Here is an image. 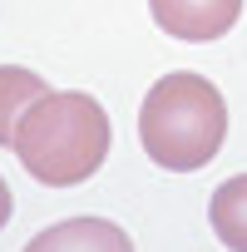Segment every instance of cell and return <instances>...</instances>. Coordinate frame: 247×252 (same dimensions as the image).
<instances>
[{"instance_id":"obj_6","label":"cell","mask_w":247,"mask_h":252,"mask_svg":"<svg viewBox=\"0 0 247 252\" xmlns=\"http://www.w3.org/2000/svg\"><path fill=\"white\" fill-rule=\"evenodd\" d=\"M208 218H213V232L232 252H247V173L217 183V193L208 203Z\"/></svg>"},{"instance_id":"obj_4","label":"cell","mask_w":247,"mask_h":252,"mask_svg":"<svg viewBox=\"0 0 247 252\" xmlns=\"http://www.w3.org/2000/svg\"><path fill=\"white\" fill-rule=\"evenodd\" d=\"M25 252H134L129 232L109 218H69L25 242Z\"/></svg>"},{"instance_id":"obj_5","label":"cell","mask_w":247,"mask_h":252,"mask_svg":"<svg viewBox=\"0 0 247 252\" xmlns=\"http://www.w3.org/2000/svg\"><path fill=\"white\" fill-rule=\"evenodd\" d=\"M50 94V84L35 74V69H20V64H0V149H15V129L20 119Z\"/></svg>"},{"instance_id":"obj_7","label":"cell","mask_w":247,"mask_h":252,"mask_svg":"<svg viewBox=\"0 0 247 252\" xmlns=\"http://www.w3.org/2000/svg\"><path fill=\"white\" fill-rule=\"evenodd\" d=\"M10 222V188H5V178H0V227Z\"/></svg>"},{"instance_id":"obj_1","label":"cell","mask_w":247,"mask_h":252,"mask_svg":"<svg viewBox=\"0 0 247 252\" xmlns=\"http://www.w3.org/2000/svg\"><path fill=\"white\" fill-rule=\"evenodd\" d=\"M114 129L94 94L79 89H50L15 129V158L35 183L74 188L94 178L109 158Z\"/></svg>"},{"instance_id":"obj_2","label":"cell","mask_w":247,"mask_h":252,"mask_svg":"<svg viewBox=\"0 0 247 252\" xmlns=\"http://www.w3.org/2000/svg\"><path fill=\"white\" fill-rule=\"evenodd\" d=\"M227 139V104L213 79L193 69L163 74L139 109V144L168 173H198L217 158Z\"/></svg>"},{"instance_id":"obj_3","label":"cell","mask_w":247,"mask_h":252,"mask_svg":"<svg viewBox=\"0 0 247 252\" xmlns=\"http://www.w3.org/2000/svg\"><path fill=\"white\" fill-rule=\"evenodd\" d=\"M149 10L163 35L183 45H213L237 25L242 0H149Z\"/></svg>"}]
</instances>
